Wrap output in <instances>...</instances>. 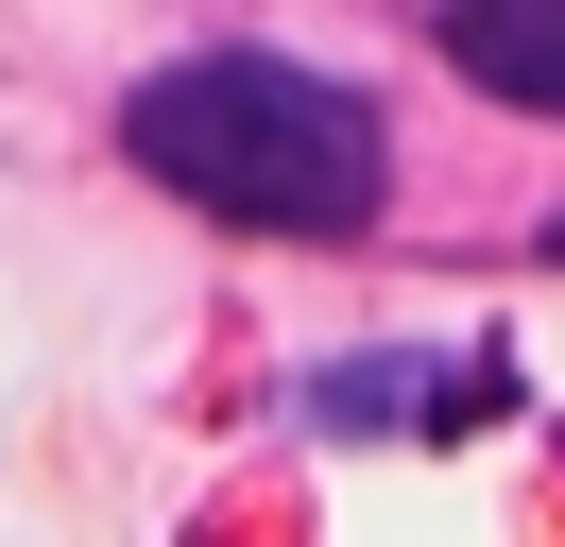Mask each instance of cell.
I'll list each match as a JSON object with an SVG mask.
<instances>
[{
	"label": "cell",
	"mask_w": 565,
	"mask_h": 547,
	"mask_svg": "<svg viewBox=\"0 0 565 547\" xmlns=\"http://www.w3.org/2000/svg\"><path fill=\"white\" fill-rule=\"evenodd\" d=\"M120 154H138L172 205L257 223V239H360L377 189H394L377 103L326 86V68H291V52H189V68H154V86L120 103Z\"/></svg>",
	"instance_id": "1"
},
{
	"label": "cell",
	"mask_w": 565,
	"mask_h": 547,
	"mask_svg": "<svg viewBox=\"0 0 565 547\" xmlns=\"http://www.w3.org/2000/svg\"><path fill=\"white\" fill-rule=\"evenodd\" d=\"M446 68L531 120H565V0H446Z\"/></svg>",
	"instance_id": "2"
},
{
	"label": "cell",
	"mask_w": 565,
	"mask_h": 547,
	"mask_svg": "<svg viewBox=\"0 0 565 547\" xmlns=\"http://www.w3.org/2000/svg\"><path fill=\"white\" fill-rule=\"evenodd\" d=\"M548 257H565V223H548Z\"/></svg>",
	"instance_id": "3"
}]
</instances>
